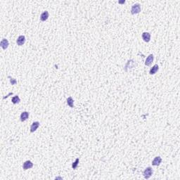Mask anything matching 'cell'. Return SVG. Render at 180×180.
<instances>
[{"label": "cell", "mask_w": 180, "mask_h": 180, "mask_svg": "<svg viewBox=\"0 0 180 180\" xmlns=\"http://www.w3.org/2000/svg\"><path fill=\"white\" fill-rule=\"evenodd\" d=\"M8 77L10 79V82L11 83L12 85H14V84H16L17 83V81H16V79H14L13 77H10V76H8Z\"/></svg>", "instance_id": "cell-17"}, {"label": "cell", "mask_w": 180, "mask_h": 180, "mask_svg": "<svg viewBox=\"0 0 180 180\" xmlns=\"http://www.w3.org/2000/svg\"><path fill=\"white\" fill-rule=\"evenodd\" d=\"M141 11V5L138 3L134 4L132 6V8H131V13L132 15H134V14H137V13H140Z\"/></svg>", "instance_id": "cell-2"}, {"label": "cell", "mask_w": 180, "mask_h": 180, "mask_svg": "<svg viewBox=\"0 0 180 180\" xmlns=\"http://www.w3.org/2000/svg\"><path fill=\"white\" fill-rule=\"evenodd\" d=\"M125 1H119V3L120 4H123V3H125Z\"/></svg>", "instance_id": "cell-18"}, {"label": "cell", "mask_w": 180, "mask_h": 180, "mask_svg": "<svg viewBox=\"0 0 180 180\" xmlns=\"http://www.w3.org/2000/svg\"><path fill=\"white\" fill-rule=\"evenodd\" d=\"M9 41H8L7 39H6V38H3L1 40V42H0V47L3 49L4 50H6V49L8 48L9 47Z\"/></svg>", "instance_id": "cell-5"}, {"label": "cell", "mask_w": 180, "mask_h": 180, "mask_svg": "<svg viewBox=\"0 0 180 180\" xmlns=\"http://www.w3.org/2000/svg\"><path fill=\"white\" fill-rule=\"evenodd\" d=\"M159 70V66H158V64H155L151 68V70L149 71V74L150 75H155L157 72H158V70Z\"/></svg>", "instance_id": "cell-13"}, {"label": "cell", "mask_w": 180, "mask_h": 180, "mask_svg": "<svg viewBox=\"0 0 180 180\" xmlns=\"http://www.w3.org/2000/svg\"><path fill=\"white\" fill-rule=\"evenodd\" d=\"M66 103L70 107V108H73L74 107V100L72 98V97H69L67 99H66Z\"/></svg>", "instance_id": "cell-14"}, {"label": "cell", "mask_w": 180, "mask_h": 180, "mask_svg": "<svg viewBox=\"0 0 180 180\" xmlns=\"http://www.w3.org/2000/svg\"><path fill=\"white\" fill-rule=\"evenodd\" d=\"M153 174H154V170L151 167H146L143 172V176L146 180H149L150 177L153 175Z\"/></svg>", "instance_id": "cell-1"}, {"label": "cell", "mask_w": 180, "mask_h": 180, "mask_svg": "<svg viewBox=\"0 0 180 180\" xmlns=\"http://www.w3.org/2000/svg\"><path fill=\"white\" fill-rule=\"evenodd\" d=\"M33 167V163L30 160H26L23 164V170H27Z\"/></svg>", "instance_id": "cell-3"}, {"label": "cell", "mask_w": 180, "mask_h": 180, "mask_svg": "<svg viewBox=\"0 0 180 180\" xmlns=\"http://www.w3.org/2000/svg\"><path fill=\"white\" fill-rule=\"evenodd\" d=\"M40 127V123L39 122H37V121H35V122H33V123H32V125H31L30 126V132L31 133H33V132H35L37 129V128Z\"/></svg>", "instance_id": "cell-9"}, {"label": "cell", "mask_w": 180, "mask_h": 180, "mask_svg": "<svg viewBox=\"0 0 180 180\" xmlns=\"http://www.w3.org/2000/svg\"><path fill=\"white\" fill-rule=\"evenodd\" d=\"M58 179H61V180H62V177H56V180H58Z\"/></svg>", "instance_id": "cell-19"}, {"label": "cell", "mask_w": 180, "mask_h": 180, "mask_svg": "<svg viewBox=\"0 0 180 180\" xmlns=\"http://www.w3.org/2000/svg\"><path fill=\"white\" fill-rule=\"evenodd\" d=\"M11 101H12V103H13V104H17V103H20V101H21V99H20V98L18 96H15V97H13L12 99H11Z\"/></svg>", "instance_id": "cell-15"}, {"label": "cell", "mask_w": 180, "mask_h": 180, "mask_svg": "<svg viewBox=\"0 0 180 180\" xmlns=\"http://www.w3.org/2000/svg\"><path fill=\"white\" fill-rule=\"evenodd\" d=\"M25 42H26V37L24 35H20L16 40V44L18 46L21 47L25 44Z\"/></svg>", "instance_id": "cell-4"}, {"label": "cell", "mask_w": 180, "mask_h": 180, "mask_svg": "<svg viewBox=\"0 0 180 180\" xmlns=\"http://www.w3.org/2000/svg\"><path fill=\"white\" fill-rule=\"evenodd\" d=\"M49 16V14L48 11H44V12H42L41 13V15H40V20L42 21H46L48 19Z\"/></svg>", "instance_id": "cell-12"}, {"label": "cell", "mask_w": 180, "mask_h": 180, "mask_svg": "<svg viewBox=\"0 0 180 180\" xmlns=\"http://www.w3.org/2000/svg\"><path fill=\"white\" fill-rule=\"evenodd\" d=\"M154 56L153 54H150L149 55V56L146 58V61H145V65L146 66H149L151 65V63H153L154 61Z\"/></svg>", "instance_id": "cell-11"}, {"label": "cell", "mask_w": 180, "mask_h": 180, "mask_svg": "<svg viewBox=\"0 0 180 180\" xmlns=\"http://www.w3.org/2000/svg\"><path fill=\"white\" fill-rule=\"evenodd\" d=\"M162 162V158L160 156H156L152 160V165L154 166H159Z\"/></svg>", "instance_id": "cell-7"}, {"label": "cell", "mask_w": 180, "mask_h": 180, "mask_svg": "<svg viewBox=\"0 0 180 180\" xmlns=\"http://www.w3.org/2000/svg\"><path fill=\"white\" fill-rule=\"evenodd\" d=\"M79 162V158H77V159L75 160V162L73 163V164H72V168L74 169V170H75V169L77 167V166H78Z\"/></svg>", "instance_id": "cell-16"}, {"label": "cell", "mask_w": 180, "mask_h": 180, "mask_svg": "<svg viewBox=\"0 0 180 180\" xmlns=\"http://www.w3.org/2000/svg\"><path fill=\"white\" fill-rule=\"evenodd\" d=\"M29 113L27 111H23L21 113V116H20V120L21 122H25L26 121L27 118H29Z\"/></svg>", "instance_id": "cell-10"}, {"label": "cell", "mask_w": 180, "mask_h": 180, "mask_svg": "<svg viewBox=\"0 0 180 180\" xmlns=\"http://www.w3.org/2000/svg\"><path fill=\"white\" fill-rule=\"evenodd\" d=\"M141 37H142L143 40H144L145 42H149L150 40H151V34H150L149 32H144L142 33Z\"/></svg>", "instance_id": "cell-8"}, {"label": "cell", "mask_w": 180, "mask_h": 180, "mask_svg": "<svg viewBox=\"0 0 180 180\" xmlns=\"http://www.w3.org/2000/svg\"><path fill=\"white\" fill-rule=\"evenodd\" d=\"M136 66V63L134 60H129L128 61L127 64L125 65V70L127 71L128 68H129V69H132L133 68H134V66Z\"/></svg>", "instance_id": "cell-6"}]
</instances>
